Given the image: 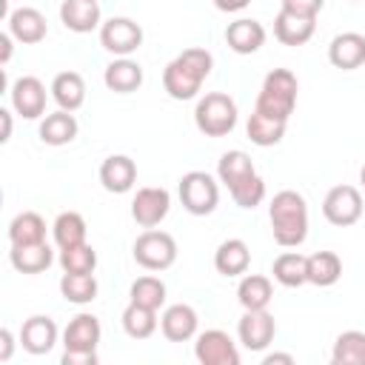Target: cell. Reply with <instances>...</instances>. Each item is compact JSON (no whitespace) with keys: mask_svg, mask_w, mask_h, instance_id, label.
<instances>
[{"mask_svg":"<svg viewBox=\"0 0 365 365\" xmlns=\"http://www.w3.org/2000/svg\"><path fill=\"white\" fill-rule=\"evenodd\" d=\"M225 43L231 51L237 54H254L259 51V46L265 43V29L259 20H251V17H240L234 23H228L225 29Z\"/></svg>","mask_w":365,"mask_h":365,"instance_id":"cell-20","label":"cell"},{"mask_svg":"<svg viewBox=\"0 0 365 365\" xmlns=\"http://www.w3.org/2000/svg\"><path fill=\"white\" fill-rule=\"evenodd\" d=\"M60 20L68 31H77V34L94 31L100 26V6L97 0H63Z\"/></svg>","mask_w":365,"mask_h":365,"instance_id":"cell-21","label":"cell"},{"mask_svg":"<svg viewBox=\"0 0 365 365\" xmlns=\"http://www.w3.org/2000/svg\"><path fill=\"white\" fill-rule=\"evenodd\" d=\"M9 259H11L14 271H20V274H43L54 262V251L46 240L34 242V245H11Z\"/></svg>","mask_w":365,"mask_h":365,"instance_id":"cell-23","label":"cell"},{"mask_svg":"<svg viewBox=\"0 0 365 365\" xmlns=\"http://www.w3.org/2000/svg\"><path fill=\"white\" fill-rule=\"evenodd\" d=\"M268 217H271V231L274 240L282 248H297L305 242L308 237V205L305 197L285 188L279 194H274L271 205H268Z\"/></svg>","mask_w":365,"mask_h":365,"instance_id":"cell-2","label":"cell"},{"mask_svg":"<svg viewBox=\"0 0 365 365\" xmlns=\"http://www.w3.org/2000/svg\"><path fill=\"white\" fill-rule=\"evenodd\" d=\"M285 120H274V117H265L259 111H254L248 117V125H245V134L254 145L259 148H268V145H277L282 137H285Z\"/></svg>","mask_w":365,"mask_h":365,"instance_id":"cell-31","label":"cell"},{"mask_svg":"<svg viewBox=\"0 0 365 365\" xmlns=\"http://www.w3.org/2000/svg\"><path fill=\"white\" fill-rule=\"evenodd\" d=\"M63 365H97V351H63Z\"/></svg>","mask_w":365,"mask_h":365,"instance_id":"cell-41","label":"cell"},{"mask_svg":"<svg viewBox=\"0 0 365 365\" xmlns=\"http://www.w3.org/2000/svg\"><path fill=\"white\" fill-rule=\"evenodd\" d=\"M177 191H180L182 208L188 214H194V217L211 214L217 208V202H220V185H217V180L208 171H188V174H182Z\"/></svg>","mask_w":365,"mask_h":365,"instance_id":"cell-5","label":"cell"},{"mask_svg":"<svg viewBox=\"0 0 365 365\" xmlns=\"http://www.w3.org/2000/svg\"><path fill=\"white\" fill-rule=\"evenodd\" d=\"M237 334H240V342H242L248 351H265V348L274 342L277 322H274V317H271L265 308L245 311V314L240 317Z\"/></svg>","mask_w":365,"mask_h":365,"instance_id":"cell-12","label":"cell"},{"mask_svg":"<svg viewBox=\"0 0 365 365\" xmlns=\"http://www.w3.org/2000/svg\"><path fill=\"white\" fill-rule=\"evenodd\" d=\"M100 43L117 57H128L143 46V29L131 17H111L100 26Z\"/></svg>","mask_w":365,"mask_h":365,"instance_id":"cell-7","label":"cell"},{"mask_svg":"<svg viewBox=\"0 0 365 365\" xmlns=\"http://www.w3.org/2000/svg\"><path fill=\"white\" fill-rule=\"evenodd\" d=\"M214 57L205 48H185L180 51L163 71V88L174 100H191L202 88V80L211 74Z\"/></svg>","mask_w":365,"mask_h":365,"instance_id":"cell-1","label":"cell"},{"mask_svg":"<svg viewBox=\"0 0 365 365\" xmlns=\"http://www.w3.org/2000/svg\"><path fill=\"white\" fill-rule=\"evenodd\" d=\"M9 31H11V37H14L17 43L34 46V43H40V40L46 37L48 26H46V17H43L37 9L20 6V9H14V11L9 14Z\"/></svg>","mask_w":365,"mask_h":365,"instance_id":"cell-18","label":"cell"},{"mask_svg":"<svg viewBox=\"0 0 365 365\" xmlns=\"http://www.w3.org/2000/svg\"><path fill=\"white\" fill-rule=\"evenodd\" d=\"M106 86L117 94H131L143 86V66L131 57H117L106 66V74H103Z\"/></svg>","mask_w":365,"mask_h":365,"instance_id":"cell-22","label":"cell"},{"mask_svg":"<svg viewBox=\"0 0 365 365\" xmlns=\"http://www.w3.org/2000/svg\"><path fill=\"white\" fill-rule=\"evenodd\" d=\"M14 351V336L9 328H0V362H9Z\"/></svg>","mask_w":365,"mask_h":365,"instance_id":"cell-42","label":"cell"},{"mask_svg":"<svg viewBox=\"0 0 365 365\" xmlns=\"http://www.w3.org/2000/svg\"><path fill=\"white\" fill-rule=\"evenodd\" d=\"M274 279L285 288H299L308 282V257H302L299 251H285L274 259Z\"/></svg>","mask_w":365,"mask_h":365,"instance_id":"cell-29","label":"cell"},{"mask_svg":"<svg viewBox=\"0 0 365 365\" xmlns=\"http://www.w3.org/2000/svg\"><path fill=\"white\" fill-rule=\"evenodd\" d=\"M168 208H171V194H168L165 188H154V185L140 188V191L134 194V200H131V217H134V222L143 225V228L160 225V222L165 220Z\"/></svg>","mask_w":365,"mask_h":365,"instance_id":"cell-10","label":"cell"},{"mask_svg":"<svg viewBox=\"0 0 365 365\" xmlns=\"http://www.w3.org/2000/svg\"><path fill=\"white\" fill-rule=\"evenodd\" d=\"M100 336H103L100 319L94 314H77L63 331V345L66 351H97Z\"/></svg>","mask_w":365,"mask_h":365,"instance_id":"cell-17","label":"cell"},{"mask_svg":"<svg viewBox=\"0 0 365 365\" xmlns=\"http://www.w3.org/2000/svg\"><path fill=\"white\" fill-rule=\"evenodd\" d=\"M237 299L245 311H257V308H268V302L274 299V285L268 277L262 274H245L237 285Z\"/></svg>","mask_w":365,"mask_h":365,"instance_id":"cell-26","label":"cell"},{"mask_svg":"<svg viewBox=\"0 0 365 365\" xmlns=\"http://www.w3.org/2000/svg\"><path fill=\"white\" fill-rule=\"evenodd\" d=\"M77 137V120L71 111H54V114H46L43 123H40V140L46 145H66Z\"/></svg>","mask_w":365,"mask_h":365,"instance_id":"cell-27","label":"cell"},{"mask_svg":"<svg viewBox=\"0 0 365 365\" xmlns=\"http://www.w3.org/2000/svg\"><path fill=\"white\" fill-rule=\"evenodd\" d=\"M325 6V0H282V9L299 17H317L319 9Z\"/></svg>","mask_w":365,"mask_h":365,"instance_id":"cell-40","label":"cell"},{"mask_svg":"<svg viewBox=\"0 0 365 365\" xmlns=\"http://www.w3.org/2000/svg\"><path fill=\"white\" fill-rule=\"evenodd\" d=\"M297 91H299V83H297L294 71L274 68L262 80V88H259V97H257L254 111L288 123V117L294 114V106H297Z\"/></svg>","mask_w":365,"mask_h":365,"instance_id":"cell-3","label":"cell"},{"mask_svg":"<svg viewBox=\"0 0 365 365\" xmlns=\"http://www.w3.org/2000/svg\"><path fill=\"white\" fill-rule=\"evenodd\" d=\"M251 0H214V6L220 9V11H240V9H245Z\"/></svg>","mask_w":365,"mask_h":365,"instance_id":"cell-45","label":"cell"},{"mask_svg":"<svg viewBox=\"0 0 365 365\" xmlns=\"http://www.w3.org/2000/svg\"><path fill=\"white\" fill-rule=\"evenodd\" d=\"M60 268L66 274H94V268H97V251L88 242L60 248Z\"/></svg>","mask_w":365,"mask_h":365,"instance_id":"cell-36","label":"cell"},{"mask_svg":"<svg viewBox=\"0 0 365 365\" xmlns=\"http://www.w3.org/2000/svg\"><path fill=\"white\" fill-rule=\"evenodd\" d=\"M251 265V251L242 240L231 237L225 242H220V248L214 251V268L222 274V277H240L245 274Z\"/></svg>","mask_w":365,"mask_h":365,"instance_id":"cell-24","label":"cell"},{"mask_svg":"<svg viewBox=\"0 0 365 365\" xmlns=\"http://www.w3.org/2000/svg\"><path fill=\"white\" fill-rule=\"evenodd\" d=\"M9 97H11V108L23 120H37L46 111V86L31 74L17 77L9 88Z\"/></svg>","mask_w":365,"mask_h":365,"instance_id":"cell-11","label":"cell"},{"mask_svg":"<svg viewBox=\"0 0 365 365\" xmlns=\"http://www.w3.org/2000/svg\"><path fill=\"white\" fill-rule=\"evenodd\" d=\"M0 123H3L0 143H9V140H11V111H9V108H0Z\"/></svg>","mask_w":365,"mask_h":365,"instance_id":"cell-43","label":"cell"},{"mask_svg":"<svg viewBox=\"0 0 365 365\" xmlns=\"http://www.w3.org/2000/svg\"><path fill=\"white\" fill-rule=\"evenodd\" d=\"M157 311L154 308H145V305H137V302H128L125 311H123V331L131 336V339H148L154 331H157Z\"/></svg>","mask_w":365,"mask_h":365,"instance_id":"cell-33","label":"cell"},{"mask_svg":"<svg viewBox=\"0 0 365 365\" xmlns=\"http://www.w3.org/2000/svg\"><path fill=\"white\" fill-rule=\"evenodd\" d=\"M359 182H362V188H365V165H362V171H359Z\"/></svg>","mask_w":365,"mask_h":365,"instance_id":"cell-47","label":"cell"},{"mask_svg":"<svg viewBox=\"0 0 365 365\" xmlns=\"http://www.w3.org/2000/svg\"><path fill=\"white\" fill-rule=\"evenodd\" d=\"M128 297H131V302H137V305H145V308L160 311L163 302H165V282H163L160 277L145 274V277H140V279L131 282Z\"/></svg>","mask_w":365,"mask_h":365,"instance_id":"cell-38","label":"cell"},{"mask_svg":"<svg viewBox=\"0 0 365 365\" xmlns=\"http://www.w3.org/2000/svg\"><path fill=\"white\" fill-rule=\"evenodd\" d=\"M228 194H231V200L240 208H257L265 200V180L259 174H251L248 180H242L240 185H234Z\"/></svg>","mask_w":365,"mask_h":365,"instance_id":"cell-39","label":"cell"},{"mask_svg":"<svg viewBox=\"0 0 365 365\" xmlns=\"http://www.w3.org/2000/svg\"><path fill=\"white\" fill-rule=\"evenodd\" d=\"M342 277V259L334 251H317L308 257V282L328 288Z\"/></svg>","mask_w":365,"mask_h":365,"instance_id":"cell-32","label":"cell"},{"mask_svg":"<svg viewBox=\"0 0 365 365\" xmlns=\"http://www.w3.org/2000/svg\"><path fill=\"white\" fill-rule=\"evenodd\" d=\"M100 182H103V188L111 191V194H125V191H131L134 182H137V165H134V160L125 157V154H111V157H106L103 165H100Z\"/></svg>","mask_w":365,"mask_h":365,"instance_id":"cell-16","label":"cell"},{"mask_svg":"<svg viewBox=\"0 0 365 365\" xmlns=\"http://www.w3.org/2000/svg\"><path fill=\"white\" fill-rule=\"evenodd\" d=\"M60 294L74 305H86L97 297V279H94V274H66L63 271Z\"/></svg>","mask_w":365,"mask_h":365,"instance_id":"cell-37","label":"cell"},{"mask_svg":"<svg viewBox=\"0 0 365 365\" xmlns=\"http://www.w3.org/2000/svg\"><path fill=\"white\" fill-rule=\"evenodd\" d=\"M322 214L331 225H354L362 217V194L354 185H334L322 200Z\"/></svg>","mask_w":365,"mask_h":365,"instance_id":"cell-8","label":"cell"},{"mask_svg":"<svg viewBox=\"0 0 365 365\" xmlns=\"http://www.w3.org/2000/svg\"><path fill=\"white\" fill-rule=\"evenodd\" d=\"M262 362H265V365H274V362H285V365H291L294 356H291V354H268Z\"/></svg>","mask_w":365,"mask_h":365,"instance_id":"cell-46","label":"cell"},{"mask_svg":"<svg viewBox=\"0 0 365 365\" xmlns=\"http://www.w3.org/2000/svg\"><path fill=\"white\" fill-rule=\"evenodd\" d=\"M251 174H257V168H254V160H251L245 151L234 148V151H225V154L220 157L217 177H220V182H222L228 191H231L234 185H240L242 180H248Z\"/></svg>","mask_w":365,"mask_h":365,"instance_id":"cell-28","label":"cell"},{"mask_svg":"<svg viewBox=\"0 0 365 365\" xmlns=\"http://www.w3.org/2000/svg\"><path fill=\"white\" fill-rule=\"evenodd\" d=\"M197 325H200V317L185 302L168 305L160 317V331L168 342H188L191 336H197Z\"/></svg>","mask_w":365,"mask_h":365,"instance_id":"cell-13","label":"cell"},{"mask_svg":"<svg viewBox=\"0 0 365 365\" xmlns=\"http://www.w3.org/2000/svg\"><path fill=\"white\" fill-rule=\"evenodd\" d=\"M134 259L145 271H165L177 259V242L171 234L148 228L134 240Z\"/></svg>","mask_w":365,"mask_h":365,"instance_id":"cell-6","label":"cell"},{"mask_svg":"<svg viewBox=\"0 0 365 365\" xmlns=\"http://www.w3.org/2000/svg\"><path fill=\"white\" fill-rule=\"evenodd\" d=\"M51 234H54L57 248L80 245V242H86V220H83L77 211H63V214L54 220Z\"/></svg>","mask_w":365,"mask_h":365,"instance_id":"cell-35","label":"cell"},{"mask_svg":"<svg viewBox=\"0 0 365 365\" xmlns=\"http://www.w3.org/2000/svg\"><path fill=\"white\" fill-rule=\"evenodd\" d=\"M11 245H34L46 240V220L37 211H23L9 222Z\"/></svg>","mask_w":365,"mask_h":365,"instance_id":"cell-30","label":"cell"},{"mask_svg":"<svg viewBox=\"0 0 365 365\" xmlns=\"http://www.w3.org/2000/svg\"><path fill=\"white\" fill-rule=\"evenodd\" d=\"M9 60H11V31L0 34V63L6 66Z\"/></svg>","mask_w":365,"mask_h":365,"instance_id":"cell-44","label":"cell"},{"mask_svg":"<svg viewBox=\"0 0 365 365\" xmlns=\"http://www.w3.org/2000/svg\"><path fill=\"white\" fill-rule=\"evenodd\" d=\"M328 60H331V66H336L342 71L359 68L365 63V34H359V31L336 34L328 46Z\"/></svg>","mask_w":365,"mask_h":365,"instance_id":"cell-15","label":"cell"},{"mask_svg":"<svg viewBox=\"0 0 365 365\" xmlns=\"http://www.w3.org/2000/svg\"><path fill=\"white\" fill-rule=\"evenodd\" d=\"M194 123L205 137H225L237 125V103L222 91H208L194 108Z\"/></svg>","mask_w":365,"mask_h":365,"instance_id":"cell-4","label":"cell"},{"mask_svg":"<svg viewBox=\"0 0 365 365\" xmlns=\"http://www.w3.org/2000/svg\"><path fill=\"white\" fill-rule=\"evenodd\" d=\"M20 345L34 356L48 354L57 345V322L51 317H43V314L29 317L20 328Z\"/></svg>","mask_w":365,"mask_h":365,"instance_id":"cell-14","label":"cell"},{"mask_svg":"<svg viewBox=\"0 0 365 365\" xmlns=\"http://www.w3.org/2000/svg\"><path fill=\"white\" fill-rule=\"evenodd\" d=\"M314 29H317V17H299L285 9H279V14L274 17V37L282 46H305L314 37Z\"/></svg>","mask_w":365,"mask_h":365,"instance_id":"cell-19","label":"cell"},{"mask_svg":"<svg viewBox=\"0 0 365 365\" xmlns=\"http://www.w3.org/2000/svg\"><path fill=\"white\" fill-rule=\"evenodd\" d=\"M194 356L202 365H240V351H237L234 339L225 331H220V328L197 334Z\"/></svg>","mask_w":365,"mask_h":365,"instance_id":"cell-9","label":"cell"},{"mask_svg":"<svg viewBox=\"0 0 365 365\" xmlns=\"http://www.w3.org/2000/svg\"><path fill=\"white\" fill-rule=\"evenodd\" d=\"M334 365H365V334L362 331H342L331 351Z\"/></svg>","mask_w":365,"mask_h":365,"instance_id":"cell-34","label":"cell"},{"mask_svg":"<svg viewBox=\"0 0 365 365\" xmlns=\"http://www.w3.org/2000/svg\"><path fill=\"white\" fill-rule=\"evenodd\" d=\"M51 97L63 111H77L86 103V80L77 71H60L51 80Z\"/></svg>","mask_w":365,"mask_h":365,"instance_id":"cell-25","label":"cell"}]
</instances>
